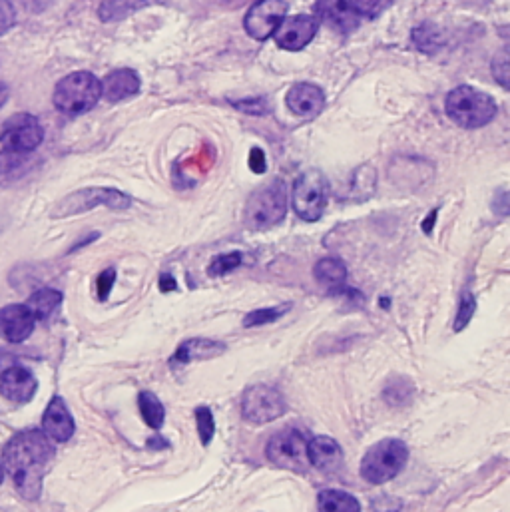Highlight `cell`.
I'll list each match as a JSON object with an SVG mask.
<instances>
[{
  "mask_svg": "<svg viewBox=\"0 0 510 512\" xmlns=\"http://www.w3.org/2000/svg\"><path fill=\"white\" fill-rule=\"evenodd\" d=\"M317 20L327 24L331 30L349 34L357 30L361 16L347 0H319L315 6Z\"/></svg>",
  "mask_w": 510,
  "mask_h": 512,
  "instance_id": "cell-15",
  "label": "cell"
},
{
  "mask_svg": "<svg viewBox=\"0 0 510 512\" xmlns=\"http://www.w3.org/2000/svg\"><path fill=\"white\" fill-rule=\"evenodd\" d=\"M289 206V190L281 178H275L263 186H259L246 202L244 224L255 230H269L281 224L287 216Z\"/></svg>",
  "mask_w": 510,
  "mask_h": 512,
  "instance_id": "cell-2",
  "label": "cell"
},
{
  "mask_svg": "<svg viewBox=\"0 0 510 512\" xmlns=\"http://www.w3.org/2000/svg\"><path fill=\"white\" fill-rule=\"evenodd\" d=\"M437 214H439V210H435L427 220H425V224H423V232L429 236L431 232H433V226H435V220H437Z\"/></svg>",
  "mask_w": 510,
  "mask_h": 512,
  "instance_id": "cell-38",
  "label": "cell"
},
{
  "mask_svg": "<svg viewBox=\"0 0 510 512\" xmlns=\"http://www.w3.org/2000/svg\"><path fill=\"white\" fill-rule=\"evenodd\" d=\"M140 76L130 68H118L100 80L102 96L108 102H122L140 92Z\"/></svg>",
  "mask_w": 510,
  "mask_h": 512,
  "instance_id": "cell-20",
  "label": "cell"
},
{
  "mask_svg": "<svg viewBox=\"0 0 510 512\" xmlns=\"http://www.w3.org/2000/svg\"><path fill=\"white\" fill-rule=\"evenodd\" d=\"M102 98L100 80L90 72H72L54 88V106L68 116H80L92 110Z\"/></svg>",
  "mask_w": 510,
  "mask_h": 512,
  "instance_id": "cell-5",
  "label": "cell"
},
{
  "mask_svg": "<svg viewBox=\"0 0 510 512\" xmlns=\"http://www.w3.org/2000/svg\"><path fill=\"white\" fill-rule=\"evenodd\" d=\"M445 110L457 126L477 130L495 120L497 102L483 90H477L473 86H459L449 92L445 100Z\"/></svg>",
  "mask_w": 510,
  "mask_h": 512,
  "instance_id": "cell-3",
  "label": "cell"
},
{
  "mask_svg": "<svg viewBox=\"0 0 510 512\" xmlns=\"http://www.w3.org/2000/svg\"><path fill=\"white\" fill-rule=\"evenodd\" d=\"M114 281H116V271L114 269H104L100 275H98V281H96V291H98V299L100 301H106L112 287H114Z\"/></svg>",
  "mask_w": 510,
  "mask_h": 512,
  "instance_id": "cell-32",
  "label": "cell"
},
{
  "mask_svg": "<svg viewBox=\"0 0 510 512\" xmlns=\"http://www.w3.org/2000/svg\"><path fill=\"white\" fill-rule=\"evenodd\" d=\"M265 457L275 467L293 473H305L309 467L307 441L295 429H281L273 433L267 441Z\"/></svg>",
  "mask_w": 510,
  "mask_h": 512,
  "instance_id": "cell-8",
  "label": "cell"
},
{
  "mask_svg": "<svg viewBox=\"0 0 510 512\" xmlns=\"http://www.w3.org/2000/svg\"><path fill=\"white\" fill-rule=\"evenodd\" d=\"M16 20V12L8 0H0V36L6 34Z\"/></svg>",
  "mask_w": 510,
  "mask_h": 512,
  "instance_id": "cell-33",
  "label": "cell"
},
{
  "mask_svg": "<svg viewBox=\"0 0 510 512\" xmlns=\"http://www.w3.org/2000/svg\"><path fill=\"white\" fill-rule=\"evenodd\" d=\"M287 16L285 0H257L244 18L246 32L255 40H267L273 36L281 20Z\"/></svg>",
  "mask_w": 510,
  "mask_h": 512,
  "instance_id": "cell-11",
  "label": "cell"
},
{
  "mask_svg": "<svg viewBox=\"0 0 510 512\" xmlns=\"http://www.w3.org/2000/svg\"><path fill=\"white\" fill-rule=\"evenodd\" d=\"M2 481H4V467L0 465V485H2Z\"/></svg>",
  "mask_w": 510,
  "mask_h": 512,
  "instance_id": "cell-40",
  "label": "cell"
},
{
  "mask_svg": "<svg viewBox=\"0 0 510 512\" xmlns=\"http://www.w3.org/2000/svg\"><path fill=\"white\" fill-rule=\"evenodd\" d=\"M242 263V254L240 252H232V254H224V256H218L208 267L210 275L214 277H220V275H226L230 271H234L238 265Z\"/></svg>",
  "mask_w": 510,
  "mask_h": 512,
  "instance_id": "cell-30",
  "label": "cell"
},
{
  "mask_svg": "<svg viewBox=\"0 0 510 512\" xmlns=\"http://www.w3.org/2000/svg\"><path fill=\"white\" fill-rule=\"evenodd\" d=\"M44 138V130L36 116L20 112L10 116L0 132V142L4 150L18 152V154H30L34 152Z\"/></svg>",
  "mask_w": 510,
  "mask_h": 512,
  "instance_id": "cell-10",
  "label": "cell"
},
{
  "mask_svg": "<svg viewBox=\"0 0 510 512\" xmlns=\"http://www.w3.org/2000/svg\"><path fill=\"white\" fill-rule=\"evenodd\" d=\"M349 4L359 12V16L377 18L391 4V0H349Z\"/></svg>",
  "mask_w": 510,
  "mask_h": 512,
  "instance_id": "cell-31",
  "label": "cell"
},
{
  "mask_svg": "<svg viewBox=\"0 0 510 512\" xmlns=\"http://www.w3.org/2000/svg\"><path fill=\"white\" fill-rule=\"evenodd\" d=\"M317 509L325 512H359L361 511V505H359V501L353 495H349L345 491L327 489V491L319 493Z\"/></svg>",
  "mask_w": 510,
  "mask_h": 512,
  "instance_id": "cell-24",
  "label": "cell"
},
{
  "mask_svg": "<svg viewBox=\"0 0 510 512\" xmlns=\"http://www.w3.org/2000/svg\"><path fill=\"white\" fill-rule=\"evenodd\" d=\"M22 166H24V154L4 150L0 154V180L2 178H6V180L16 178V174L20 172Z\"/></svg>",
  "mask_w": 510,
  "mask_h": 512,
  "instance_id": "cell-29",
  "label": "cell"
},
{
  "mask_svg": "<svg viewBox=\"0 0 510 512\" xmlns=\"http://www.w3.org/2000/svg\"><path fill=\"white\" fill-rule=\"evenodd\" d=\"M319 20L309 14H297L291 18H283L277 30L273 32V38L279 48L287 52L303 50L317 34Z\"/></svg>",
  "mask_w": 510,
  "mask_h": 512,
  "instance_id": "cell-12",
  "label": "cell"
},
{
  "mask_svg": "<svg viewBox=\"0 0 510 512\" xmlns=\"http://www.w3.org/2000/svg\"><path fill=\"white\" fill-rule=\"evenodd\" d=\"M307 459L323 475H339L343 469V451L331 437H315L307 443Z\"/></svg>",
  "mask_w": 510,
  "mask_h": 512,
  "instance_id": "cell-18",
  "label": "cell"
},
{
  "mask_svg": "<svg viewBox=\"0 0 510 512\" xmlns=\"http://www.w3.org/2000/svg\"><path fill=\"white\" fill-rule=\"evenodd\" d=\"M226 343L216 341V339H204V337H194L184 341L176 353L170 357V365L182 367V365H190L194 361H206V359H214L226 353Z\"/></svg>",
  "mask_w": 510,
  "mask_h": 512,
  "instance_id": "cell-19",
  "label": "cell"
},
{
  "mask_svg": "<svg viewBox=\"0 0 510 512\" xmlns=\"http://www.w3.org/2000/svg\"><path fill=\"white\" fill-rule=\"evenodd\" d=\"M196 425H198V435H200L202 445L208 447L214 439V433H216V421H214V415L208 407H198L196 409Z\"/></svg>",
  "mask_w": 510,
  "mask_h": 512,
  "instance_id": "cell-27",
  "label": "cell"
},
{
  "mask_svg": "<svg viewBox=\"0 0 510 512\" xmlns=\"http://www.w3.org/2000/svg\"><path fill=\"white\" fill-rule=\"evenodd\" d=\"M250 168H252V172H255V174H263L267 170L265 156H263V152L259 148H254L250 152Z\"/></svg>",
  "mask_w": 510,
  "mask_h": 512,
  "instance_id": "cell-35",
  "label": "cell"
},
{
  "mask_svg": "<svg viewBox=\"0 0 510 512\" xmlns=\"http://www.w3.org/2000/svg\"><path fill=\"white\" fill-rule=\"evenodd\" d=\"M56 449L44 431L28 429L14 435L4 447V471L14 481L16 491L28 499L36 501L42 493V479L48 473Z\"/></svg>",
  "mask_w": 510,
  "mask_h": 512,
  "instance_id": "cell-1",
  "label": "cell"
},
{
  "mask_svg": "<svg viewBox=\"0 0 510 512\" xmlns=\"http://www.w3.org/2000/svg\"><path fill=\"white\" fill-rule=\"evenodd\" d=\"M22 2H24V6H26L30 12H40V10H44L46 6H50L52 0H22Z\"/></svg>",
  "mask_w": 510,
  "mask_h": 512,
  "instance_id": "cell-36",
  "label": "cell"
},
{
  "mask_svg": "<svg viewBox=\"0 0 510 512\" xmlns=\"http://www.w3.org/2000/svg\"><path fill=\"white\" fill-rule=\"evenodd\" d=\"M287 409L285 397L271 385L257 383L242 395V415L252 425H265L279 419Z\"/></svg>",
  "mask_w": 510,
  "mask_h": 512,
  "instance_id": "cell-9",
  "label": "cell"
},
{
  "mask_svg": "<svg viewBox=\"0 0 510 512\" xmlns=\"http://www.w3.org/2000/svg\"><path fill=\"white\" fill-rule=\"evenodd\" d=\"M74 419L68 411V405L64 403L62 397H54L42 417V431L46 433V437L54 443H66L72 439L74 435Z\"/></svg>",
  "mask_w": 510,
  "mask_h": 512,
  "instance_id": "cell-17",
  "label": "cell"
},
{
  "mask_svg": "<svg viewBox=\"0 0 510 512\" xmlns=\"http://www.w3.org/2000/svg\"><path fill=\"white\" fill-rule=\"evenodd\" d=\"M409 449L399 439H383L369 447L359 473L369 485H383L393 481L407 465Z\"/></svg>",
  "mask_w": 510,
  "mask_h": 512,
  "instance_id": "cell-4",
  "label": "cell"
},
{
  "mask_svg": "<svg viewBox=\"0 0 510 512\" xmlns=\"http://www.w3.org/2000/svg\"><path fill=\"white\" fill-rule=\"evenodd\" d=\"M236 108L244 110L246 114H265L267 112V106L263 100H246V102H234Z\"/></svg>",
  "mask_w": 510,
  "mask_h": 512,
  "instance_id": "cell-34",
  "label": "cell"
},
{
  "mask_svg": "<svg viewBox=\"0 0 510 512\" xmlns=\"http://www.w3.org/2000/svg\"><path fill=\"white\" fill-rule=\"evenodd\" d=\"M285 104L299 118H315L325 106V92L315 84L301 82L289 88Z\"/></svg>",
  "mask_w": 510,
  "mask_h": 512,
  "instance_id": "cell-16",
  "label": "cell"
},
{
  "mask_svg": "<svg viewBox=\"0 0 510 512\" xmlns=\"http://www.w3.org/2000/svg\"><path fill=\"white\" fill-rule=\"evenodd\" d=\"M162 2L166 0H102L98 8V16L102 22H118L142 8L162 4Z\"/></svg>",
  "mask_w": 510,
  "mask_h": 512,
  "instance_id": "cell-21",
  "label": "cell"
},
{
  "mask_svg": "<svg viewBox=\"0 0 510 512\" xmlns=\"http://www.w3.org/2000/svg\"><path fill=\"white\" fill-rule=\"evenodd\" d=\"M327 180L319 170L303 172L291 190V204L303 222H317L327 206Z\"/></svg>",
  "mask_w": 510,
  "mask_h": 512,
  "instance_id": "cell-6",
  "label": "cell"
},
{
  "mask_svg": "<svg viewBox=\"0 0 510 512\" xmlns=\"http://www.w3.org/2000/svg\"><path fill=\"white\" fill-rule=\"evenodd\" d=\"M138 407L142 413L144 423L152 429V431H160L164 427L166 421V409L162 405V401L152 393V391H144L138 397Z\"/></svg>",
  "mask_w": 510,
  "mask_h": 512,
  "instance_id": "cell-25",
  "label": "cell"
},
{
  "mask_svg": "<svg viewBox=\"0 0 510 512\" xmlns=\"http://www.w3.org/2000/svg\"><path fill=\"white\" fill-rule=\"evenodd\" d=\"M176 287H178V285H176V279H174L170 273H164V275L160 277V289H162V291L168 293V291H174Z\"/></svg>",
  "mask_w": 510,
  "mask_h": 512,
  "instance_id": "cell-37",
  "label": "cell"
},
{
  "mask_svg": "<svg viewBox=\"0 0 510 512\" xmlns=\"http://www.w3.org/2000/svg\"><path fill=\"white\" fill-rule=\"evenodd\" d=\"M130 204H132V198L126 196L120 190H112V188H86V190L72 192L62 202H58L50 216L58 218V220L60 218H70V216H78V214L90 212L96 206H106L110 210H128Z\"/></svg>",
  "mask_w": 510,
  "mask_h": 512,
  "instance_id": "cell-7",
  "label": "cell"
},
{
  "mask_svg": "<svg viewBox=\"0 0 510 512\" xmlns=\"http://www.w3.org/2000/svg\"><path fill=\"white\" fill-rule=\"evenodd\" d=\"M36 325V317L24 303L6 305L0 309V337L8 343L26 341Z\"/></svg>",
  "mask_w": 510,
  "mask_h": 512,
  "instance_id": "cell-13",
  "label": "cell"
},
{
  "mask_svg": "<svg viewBox=\"0 0 510 512\" xmlns=\"http://www.w3.org/2000/svg\"><path fill=\"white\" fill-rule=\"evenodd\" d=\"M36 389L38 381L26 367L12 365L0 375V395L12 403H28L34 397Z\"/></svg>",
  "mask_w": 510,
  "mask_h": 512,
  "instance_id": "cell-14",
  "label": "cell"
},
{
  "mask_svg": "<svg viewBox=\"0 0 510 512\" xmlns=\"http://www.w3.org/2000/svg\"><path fill=\"white\" fill-rule=\"evenodd\" d=\"M6 100H8V88L0 82V108L6 104Z\"/></svg>",
  "mask_w": 510,
  "mask_h": 512,
  "instance_id": "cell-39",
  "label": "cell"
},
{
  "mask_svg": "<svg viewBox=\"0 0 510 512\" xmlns=\"http://www.w3.org/2000/svg\"><path fill=\"white\" fill-rule=\"evenodd\" d=\"M313 275L321 285L339 291L347 281V267L339 257H323L315 263Z\"/></svg>",
  "mask_w": 510,
  "mask_h": 512,
  "instance_id": "cell-22",
  "label": "cell"
},
{
  "mask_svg": "<svg viewBox=\"0 0 510 512\" xmlns=\"http://www.w3.org/2000/svg\"><path fill=\"white\" fill-rule=\"evenodd\" d=\"M60 303H62V293L60 291H56L52 287H42V289L34 291L24 305L32 311V315L36 319H46L56 311V307Z\"/></svg>",
  "mask_w": 510,
  "mask_h": 512,
  "instance_id": "cell-23",
  "label": "cell"
},
{
  "mask_svg": "<svg viewBox=\"0 0 510 512\" xmlns=\"http://www.w3.org/2000/svg\"><path fill=\"white\" fill-rule=\"evenodd\" d=\"M289 311V305H279V307H263V309H255L252 313H248L244 317V327H259V325H267L277 321L279 317H283Z\"/></svg>",
  "mask_w": 510,
  "mask_h": 512,
  "instance_id": "cell-26",
  "label": "cell"
},
{
  "mask_svg": "<svg viewBox=\"0 0 510 512\" xmlns=\"http://www.w3.org/2000/svg\"><path fill=\"white\" fill-rule=\"evenodd\" d=\"M475 311H477V299L471 291H465L461 297V303H459L457 317H455V331H463L471 323Z\"/></svg>",
  "mask_w": 510,
  "mask_h": 512,
  "instance_id": "cell-28",
  "label": "cell"
}]
</instances>
